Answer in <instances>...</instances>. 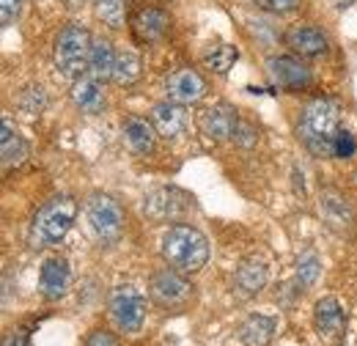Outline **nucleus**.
Here are the masks:
<instances>
[{
  "label": "nucleus",
  "mask_w": 357,
  "mask_h": 346,
  "mask_svg": "<svg viewBox=\"0 0 357 346\" xmlns=\"http://www.w3.org/2000/svg\"><path fill=\"white\" fill-rule=\"evenodd\" d=\"M239 116H236V110L231 107V105H212V107H206L204 113H201V132L209 137V140H215V143H223V140H234V132L239 127Z\"/></svg>",
  "instance_id": "13"
},
{
  "label": "nucleus",
  "mask_w": 357,
  "mask_h": 346,
  "mask_svg": "<svg viewBox=\"0 0 357 346\" xmlns=\"http://www.w3.org/2000/svg\"><path fill=\"white\" fill-rule=\"evenodd\" d=\"M333 3H335V6H338V8H341V11H344V8H349V6H352V3H355V0H333Z\"/></svg>",
  "instance_id": "35"
},
{
  "label": "nucleus",
  "mask_w": 357,
  "mask_h": 346,
  "mask_svg": "<svg viewBox=\"0 0 357 346\" xmlns=\"http://www.w3.org/2000/svg\"><path fill=\"white\" fill-rule=\"evenodd\" d=\"M22 14V0H0V22L14 25Z\"/></svg>",
  "instance_id": "31"
},
{
  "label": "nucleus",
  "mask_w": 357,
  "mask_h": 346,
  "mask_svg": "<svg viewBox=\"0 0 357 346\" xmlns=\"http://www.w3.org/2000/svg\"><path fill=\"white\" fill-rule=\"evenodd\" d=\"M313 324H316L321 338L335 341L347 330V310L341 308V303L335 297H321L313 308Z\"/></svg>",
  "instance_id": "15"
},
{
  "label": "nucleus",
  "mask_w": 357,
  "mask_h": 346,
  "mask_svg": "<svg viewBox=\"0 0 357 346\" xmlns=\"http://www.w3.org/2000/svg\"><path fill=\"white\" fill-rule=\"evenodd\" d=\"M267 72L272 83L283 91H305L311 86V69L300 55H272L267 61Z\"/></svg>",
  "instance_id": "9"
},
{
  "label": "nucleus",
  "mask_w": 357,
  "mask_h": 346,
  "mask_svg": "<svg viewBox=\"0 0 357 346\" xmlns=\"http://www.w3.org/2000/svg\"><path fill=\"white\" fill-rule=\"evenodd\" d=\"M162 259L181 275H195L209 261V242L195 225L178 223L171 225L162 236Z\"/></svg>",
  "instance_id": "2"
},
{
  "label": "nucleus",
  "mask_w": 357,
  "mask_h": 346,
  "mask_svg": "<svg viewBox=\"0 0 357 346\" xmlns=\"http://www.w3.org/2000/svg\"><path fill=\"white\" fill-rule=\"evenodd\" d=\"M0 154H3V168H17L28 157V143L8 121H3L0 127Z\"/></svg>",
  "instance_id": "23"
},
{
  "label": "nucleus",
  "mask_w": 357,
  "mask_h": 346,
  "mask_svg": "<svg viewBox=\"0 0 357 346\" xmlns=\"http://www.w3.org/2000/svg\"><path fill=\"white\" fill-rule=\"evenodd\" d=\"M168 28H171V17H168V11H162L157 6H146L132 17V31L137 42H160L168 33Z\"/></svg>",
  "instance_id": "16"
},
{
  "label": "nucleus",
  "mask_w": 357,
  "mask_h": 346,
  "mask_svg": "<svg viewBox=\"0 0 357 346\" xmlns=\"http://www.w3.org/2000/svg\"><path fill=\"white\" fill-rule=\"evenodd\" d=\"M91 39L89 28L77 25V22H69L58 39H55V50H52V61H55V69L63 75V77H72L77 80L86 69H89V55H91Z\"/></svg>",
  "instance_id": "4"
},
{
  "label": "nucleus",
  "mask_w": 357,
  "mask_h": 346,
  "mask_svg": "<svg viewBox=\"0 0 357 346\" xmlns=\"http://www.w3.org/2000/svg\"><path fill=\"white\" fill-rule=\"evenodd\" d=\"M283 42L300 58H319V55H324L330 50V39L324 36V31H319L316 25H305V22L291 25L286 31Z\"/></svg>",
  "instance_id": "12"
},
{
  "label": "nucleus",
  "mask_w": 357,
  "mask_h": 346,
  "mask_svg": "<svg viewBox=\"0 0 357 346\" xmlns=\"http://www.w3.org/2000/svg\"><path fill=\"white\" fill-rule=\"evenodd\" d=\"M234 140L239 143V146H245V149H250L256 140H259V130L253 127V124H248L245 119L239 121V127H236V132H234Z\"/></svg>",
  "instance_id": "32"
},
{
  "label": "nucleus",
  "mask_w": 357,
  "mask_h": 346,
  "mask_svg": "<svg viewBox=\"0 0 357 346\" xmlns=\"http://www.w3.org/2000/svg\"><path fill=\"white\" fill-rule=\"evenodd\" d=\"M236 58H239L236 47H231V44H215L204 55V63H206V69H212L218 75H228V69L236 63Z\"/></svg>",
  "instance_id": "25"
},
{
  "label": "nucleus",
  "mask_w": 357,
  "mask_h": 346,
  "mask_svg": "<svg viewBox=\"0 0 357 346\" xmlns=\"http://www.w3.org/2000/svg\"><path fill=\"white\" fill-rule=\"evenodd\" d=\"M316 278H319V259H316V253H305L300 259V264H297V280L305 289V286H311Z\"/></svg>",
  "instance_id": "28"
},
{
  "label": "nucleus",
  "mask_w": 357,
  "mask_h": 346,
  "mask_svg": "<svg viewBox=\"0 0 357 346\" xmlns=\"http://www.w3.org/2000/svg\"><path fill=\"white\" fill-rule=\"evenodd\" d=\"M267 280H269L267 264L259 259H248V261H242V264L236 266V272H234V292H236L239 297L250 300V297H256V294L267 286Z\"/></svg>",
  "instance_id": "18"
},
{
  "label": "nucleus",
  "mask_w": 357,
  "mask_h": 346,
  "mask_svg": "<svg viewBox=\"0 0 357 346\" xmlns=\"http://www.w3.org/2000/svg\"><path fill=\"white\" fill-rule=\"evenodd\" d=\"M47 105V96H45V88H25L22 91V96H20V107L25 110V113H31V116H36V113H42Z\"/></svg>",
  "instance_id": "27"
},
{
  "label": "nucleus",
  "mask_w": 357,
  "mask_h": 346,
  "mask_svg": "<svg viewBox=\"0 0 357 346\" xmlns=\"http://www.w3.org/2000/svg\"><path fill=\"white\" fill-rule=\"evenodd\" d=\"M107 305H110V316H113V322H116V327L121 333H140V327L146 322L149 303H146V297L135 286L113 289Z\"/></svg>",
  "instance_id": "6"
},
{
  "label": "nucleus",
  "mask_w": 357,
  "mask_h": 346,
  "mask_svg": "<svg viewBox=\"0 0 357 346\" xmlns=\"http://www.w3.org/2000/svg\"><path fill=\"white\" fill-rule=\"evenodd\" d=\"M86 212H89V223L93 228V234L102 239V242H116L124 231V209L121 204L107 195V193H93L86 204Z\"/></svg>",
  "instance_id": "5"
},
{
  "label": "nucleus",
  "mask_w": 357,
  "mask_h": 346,
  "mask_svg": "<svg viewBox=\"0 0 357 346\" xmlns=\"http://www.w3.org/2000/svg\"><path fill=\"white\" fill-rule=\"evenodd\" d=\"M77 220V201L69 195L50 198L45 206L33 215L31 223V245L33 248H52L63 242V236L72 231Z\"/></svg>",
  "instance_id": "3"
},
{
  "label": "nucleus",
  "mask_w": 357,
  "mask_h": 346,
  "mask_svg": "<svg viewBox=\"0 0 357 346\" xmlns=\"http://www.w3.org/2000/svg\"><path fill=\"white\" fill-rule=\"evenodd\" d=\"M272 336H275V319L264 316V313L248 316L239 327V338L245 346H269Z\"/></svg>",
  "instance_id": "22"
},
{
  "label": "nucleus",
  "mask_w": 357,
  "mask_h": 346,
  "mask_svg": "<svg viewBox=\"0 0 357 346\" xmlns=\"http://www.w3.org/2000/svg\"><path fill=\"white\" fill-rule=\"evenodd\" d=\"M3 346H31V336H28V330H14V333L3 341Z\"/></svg>",
  "instance_id": "34"
},
{
  "label": "nucleus",
  "mask_w": 357,
  "mask_h": 346,
  "mask_svg": "<svg viewBox=\"0 0 357 346\" xmlns=\"http://www.w3.org/2000/svg\"><path fill=\"white\" fill-rule=\"evenodd\" d=\"M333 151H335V157H344V160L355 157V151H357L355 135H352L349 130H338V135H335V146H333Z\"/></svg>",
  "instance_id": "29"
},
{
  "label": "nucleus",
  "mask_w": 357,
  "mask_h": 346,
  "mask_svg": "<svg viewBox=\"0 0 357 346\" xmlns=\"http://www.w3.org/2000/svg\"><path fill=\"white\" fill-rule=\"evenodd\" d=\"M165 93L171 102H178V105H195L204 99L206 93V80L190 69V66H181L176 72H171L165 77Z\"/></svg>",
  "instance_id": "11"
},
{
  "label": "nucleus",
  "mask_w": 357,
  "mask_h": 346,
  "mask_svg": "<svg viewBox=\"0 0 357 346\" xmlns=\"http://www.w3.org/2000/svg\"><path fill=\"white\" fill-rule=\"evenodd\" d=\"M319 212H321V220L327 223L330 231H335L338 236H352L355 234V225H357V217L352 204L335 193V190H324L319 195Z\"/></svg>",
  "instance_id": "10"
},
{
  "label": "nucleus",
  "mask_w": 357,
  "mask_h": 346,
  "mask_svg": "<svg viewBox=\"0 0 357 346\" xmlns=\"http://www.w3.org/2000/svg\"><path fill=\"white\" fill-rule=\"evenodd\" d=\"M140 77V55L135 50H121L116 58V69H113V83L116 86H135Z\"/></svg>",
  "instance_id": "24"
},
{
  "label": "nucleus",
  "mask_w": 357,
  "mask_h": 346,
  "mask_svg": "<svg viewBox=\"0 0 357 346\" xmlns=\"http://www.w3.org/2000/svg\"><path fill=\"white\" fill-rule=\"evenodd\" d=\"M86 346H119V338L107 330H93L86 338Z\"/></svg>",
  "instance_id": "33"
},
{
  "label": "nucleus",
  "mask_w": 357,
  "mask_h": 346,
  "mask_svg": "<svg viewBox=\"0 0 357 346\" xmlns=\"http://www.w3.org/2000/svg\"><path fill=\"white\" fill-rule=\"evenodd\" d=\"M93 11L107 28H124V0H93Z\"/></svg>",
  "instance_id": "26"
},
{
  "label": "nucleus",
  "mask_w": 357,
  "mask_h": 346,
  "mask_svg": "<svg viewBox=\"0 0 357 346\" xmlns=\"http://www.w3.org/2000/svg\"><path fill=\"white\" fill-rule=\"evenodd\" d=\"M192 206L190 195L178 187H157L146 195L143 201V212L146 217L157 220V223H168V220H178L187 209Z\"/></svg>",
  "instance_id": "8"
},
{
  "label": "nucleus",
  "mask_w": 357,
  "mask_h": 346,
  "mask_svg": "<svg viewBox=\"0 0 357 346\" xmlns=\"http://www.w3.org/2000/svg\"><path fill=\"white\" fill-rule=\"evenodd\" d=\"M338 121H341L338 105L327 96H316L300 110L297 135L313 157H335L333 146H335V135L341 130Z\"/></svg>",
  "instance_id": "1"
},
{
  "label": "nucleus",
  "mask_w": 357,
  "mask_h": 346,
  "mask_svg": "<svg viewBox=\"0 0 357 346\" xmlns=\"http://www.w3.org/2000/svg\"><path fill=\"white\" fill-rule=\"evenodd\" d=\"M72 102H75L83 113H89V116L102 113L105 105H107L102 80H96L93 75H80V77L72 83Z\"/></svg>",
  "instance_id": "19"
},
{
  "label": "nucleus",
  "mask_w": 357,
  "mask_h": 346,
  "mask_svg": "<svg viewBox=\"0 0 357 346\" xmlns=\"http://www.w3.org/2000/svg\"><path fill=\"white\" fill-rule=\"evenodd\" d=\"M116 58L119 52L113 50V42L99 36L91 44V55H89V75H93L96 80H113V69H116Z\"/></svg>",
  "instance_id": "21"
},
{
  "label": "nucleus",
  "mask_w": 357,
  "mask_h": 346,
  "mask_svg": "<svg viewBox=\"0 0 357 346\" xmlns=\"http://www.w3.org/2000/svg\"><path fill=\"white\" fill-rule=\"evenodd\" d=\"M151 124H154V130L160 137H165V140H174L178 137L184 127H187V113H184V105H178V102H171V99H165V102H157L154 107H151Z\"/></svg>",
  "instance_id": "17"
},
{
  "label": "nucleus",
  "mask_w": 357,
  "mask_h": 346,
  "mask_svg": "<svg viewBox=\"0 0 357 346\" xmlns=\"http://www.w3.org/2000/svg\"><path fill=\"white\" fill-rule=\"evenodd\" d=\"M121 135H124V143L130 146V151L137 157H149L154 151V143H157V130L151 121L140 119V116H130L124 124H121Z\"/></svg>",
  "instance_id": "20"
},
{
  "label": "nucleus",
  "mask_w": 357,
  "mask_h": 346,
  "mask_svg": "<svg viewBox=\"0 0 357 346\" xmlns=\"http://www.w3.org/2000/svg\"><path fill=\"white\" fill-rule=\"evenodd\" d=\"M69 283H72V269H69V261L61 259V256H50L42 264V272H39V289H42V297L55 303L61 300L66 292H69Z\"/></svg>",
  "instance_id": "14"
},
{
  "label": "nucleus",
  "mask_w": 357,
  "mask_h": 346,
  "mask_svg": "<svg viewBox=\"0 0 357 346\" xmlns=\"http://www.w3.org/2000/svg\"><path fill=\"white\" fill-rule=\"evenodd\" d=\"M149 294L151 300L162 308H181V305L190 303L192 297V286L187 280V275H181L176 269H160L151 275L149 280Z\"/></svg>",
  "instance_id": "7"
},
{
  "label": "nucleus",
  "mask_w": 357,
  "mask_h": 346,
  "mask_svg": "<svg viewBox=\"0 0 357 346\" xmlns=\"http://www.w3.org/2000/svg\"><path fill=\"white\" fill-rule=\"evenodd\" d=\"M253 3L267 14H291L300 8L303 0H253Z\"/></svg>",
  "instance_id": "30"
}]
</instances>
